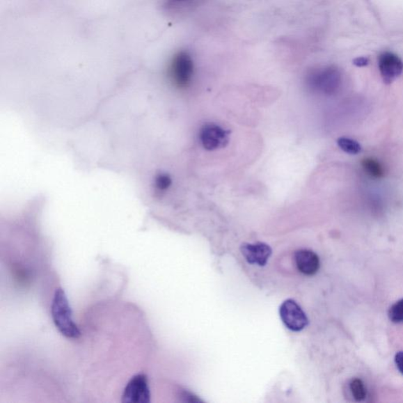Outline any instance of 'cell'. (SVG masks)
<instances>
[{"label":"cell","instance_id":"cell-11","mask_svg":"<svg viewBox=\"0 0 403 403\" xmlns=\"http://www.w3.org/2000/svg\"><path fill=\"white\" fill-rule=\"evenodd\" d=\"M338 144L342 150L350 155H358L362 152L361 144L351 138L341 137L338 141Z\"/></svg>","mask_w":403,"mask_h":403},{"label":"cell","instance_id":"cell-15","mask_svg":"<svg viewBox=\"0 0 403 403\" xmlns=\"http://www.w3.org/2000/svg\"><path fill=\"white\" fill-rule=\"evenodd\" d=\"M354 65L358 66V68H364L369 64V58L366 57H358L354 59Z\"/></svg>","mask_w":403,"mask_h":403},{"label":"cell","instance_id":"cell-8","mask_svg":"<svg viewBox=\"0 0 403 403\" xmlns=\"http://www.w3.org/2000/svg\"><path fill=\"white\" fill-rule=\"evenodd\" d=\"M240 250L248 262L257 264L260 267L266 266L272 255L271 248L264 243L244 244Z\"/></svg>","mask_w":403,"mask_h":403},{"label":"cell","instance_id":"cell-14","mask_svg":"<svg viewBox=\"0 0 403 403\" xmlns=\"http://www.w3.org/2000/svg\"><path fill=\"white\" fill-rule=\"evenodd\" d=\"M395 363L397 368H398L401 374L403 375V351H400L395 354Z\"/></svg>","mask_w":403,"mask_h":403},{"label":"cell","instance_id":"cell-4","mask_svg":"<svg viewBox=\"0 0 403 403\" xmlns=\"http://www.w3.org/2000/svg\"><path fill=\"white\" fill-rule=\"evenodd\" d=\"M150 390L147 375L143 374L132 377L123 390V403H150Z\"/></svg>","mask_w":403,"mask_h":403},{"label":"cell","instance_id":"cell-2","mask_svg":"<svg viewBox=\"0 0 403 403\" xmlns=\"http://www.w3.org/2000/svg\"><path fill=\"white\" fill-rule=\"evenodd\" d=\"M341 80L340 72L335 66L312 70L308 76V83L310 88L327 95L338 91Z\"/></svg>","mask_w":403,"mask_h":403},{"label":"cell","instance_id":"cell-1","mask_svg":"<svg viewBox=\"0 0 403 403\" xmlns=\"http://www.w3.org/2000/svg\"><path fill=\"white\" fill-rule=\"evenodd\" d=\"M51 314L58 332L68 339H78L81 333L74 322L68 296L62 287L57 288L52 303Z\"/></svg>","mask_w":403,"mask_h":403},{"label":"cell","instance_id":"cell-5","mask_svg":"<svg viewBox=\"0 0 403 403\" xmlns=\"http://www.w3.org/2000/svg\"><path fill=\"white\" fill-rule=\"evenodd\" d=\"M230 131L214 123L204 125L200 132L202 145L209 152L226 147L230 142Z\"/></svg>","mask_w":403,"mask_h":403},{"label":"cell","instance_id":"cell-7","mask_svg":"<svg viewBox=\"0 0 403 403\" xmlns=\"http://www.w3.org/2000/svg\"><path fill=\"white\" fill-rule=\"evenodd\" d=\"M379 70L385 84L390 85L403 73L402 60L395 54L384 52L379 56Z\"/></svg>","mask_w":403,"mask_h":403},{"label":"cell","instance_id":"cell-12","mask_svg":"<svg viewBox=\"0 0 403 403\" xmlns=\"http://www.w3.org/2000/svg\"><path fill=\"white\" fill-rule=\"evenodd\" d=\"M350 389L354 399L356 401H363L366 398V388L363 381L360 379H353L350 383Z\"/></svg>","mask_w":403,"mask_h":403},{"label":"cell","instance_id":"cell-10","mask_svg":"<svg viewBox=\"0 0 403 403\" xmlns=\"http://www.w3.org/2000/svg\"><path fill=\"white\" fill-rule=\"evenodd\" d=\"M364 171L370 177L381 178L384 175V171L380 162L374 159H365L362 161Z\"/></svg>","mask_w":403,"mask_h":403},{"label":"cell","instance_id":"cell-13","mask_svg":"<svg viewBox=\"0 0 403 403\" xmlns=\"http://www.w3.org/2000/svg\"><path fill=\"white\" fill-rule=\"evenodd\" d=\"M388 317L390 321L394 323H403V299L390 306L388 311Z\"/></svg>","mask_w":403,"mask_h":403},{"label":"cell","instance_id":"cell-9","mask_svg":"<svg viewBox=\"0 0 403 403\" xmlns=\"http://www.w3.org/2000/svg\"><path fill=\"white\" fill-rule=\"evenodd\" d=\"M294 261L299 271L306 276H313L320 268V260L314 251L299 250L294 254Z\"/></svg>","mask_w":403,"mask_h":403},{"label":"cell","instance_id":"cell-3","mask_svg":"<svg viewBox=\"0 0 403 403\" xmlns=\"http://www.w3.org/2000/svg\"><path fill=\"white\" fill-rule=\"evenodd\" d=\"M172 82L179 88H187L194 74V63L187 52H179L173 56L170 66Z\"/></svg>","mask_w":403,"mask_h":403},{"label":"cell","instance_id":"cell-6","mask_svg":"<svg viewBox=\"0 0 403 403\" xmlns=\"http://www.w3.org/2000/svg\"><path fill=\"white\" fill-rule=\"evenodd\" d=\"M280 316L285 326L294 332H299L308 326V318L296 301L287 299L280 308Z\"/></svg>","mask_w":403,"mask_h":403}]
</instances>
